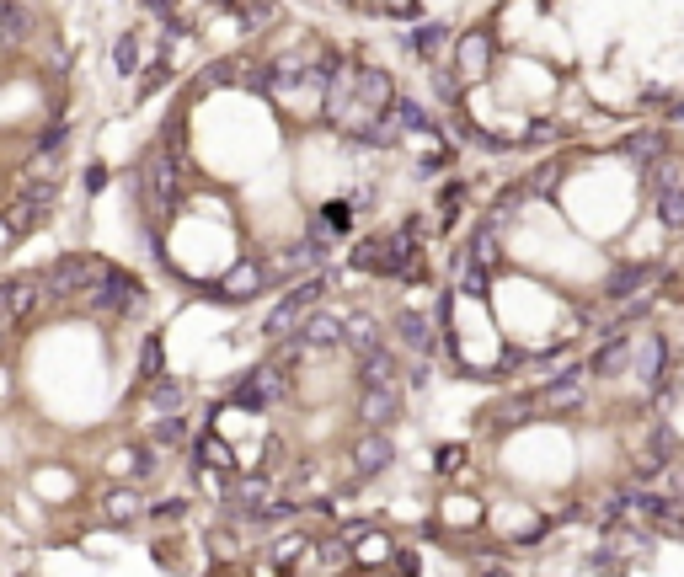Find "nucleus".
Instances as JSON below:
<instances>
[{
  "label": "nucleus",
  "instance_id": "nucleus-12",
  "mask_svg": "<svg viewBox=\"0 0 684 577\" xmlns=\"http://www.w3.org/2000/svg\"><path fill=\"white\" fill-rule=\"evenodd\" d=\"M353 476L369 481V476H385L396 465V444H391V433H380V428H364V439L353 444Z\"/></svg>",
  "mask_w": 684,
  "mask_h": 577
},
{
  "label": "nucleus",
  "instance_id": "nucleus-33",
  "mask_svg": "<svg viewBox=\"0 0 684 577\" xmlns=\"http://www.w3.org/2000/svg\"><path fill=\"white\" fill-rule=\"evenodd\" d=\"M326 225L348 230V225H353V209H348V204H332V209H326Z\"/></svg>",
  "mask_w": 684,
  "mask_h": 577
},
{
  "label": "nucleus",
  "instance_id": "nucleus-29",
  "mask_svg": "<svg viewBox=\"0 0 684 577\" xmlns=\"http://www.w3.org/2000/svg\"><path fill=\"white\" fill-rule=\"evenodd\" d=\"M27 27H33L27 6H22V0H6V43H11V49H17V43L27 38Z\"/></svg>",
  "mask_w": 684,
  "mask_h": 577
},
{
  "label": "nucleus",
  "instance_id": "nucleus-21",
  "mask_svg": "<svg viewBox=\"0 0 684 577\" xmlns=\"http://www.w3.org/2000/svg\"><path fill=\"white\" fill-rule=\"evenodd\" d=\"M487 417H492L497 433H503V428H524V423H535V417H540V401L535 396H508V401H497Z\"/></svg>",
  "mask_w": 684,
  "mask_h": 577
},
{
  "label": "nucleus",
  "instance_id": "nucleus-1",
  "mask_svg": "<svg viewBox=\"0 0 684 577\" xmlns=\"http://www.w3.org/2000/svg\"><path fill=\"white\" fill-rule=\"evenodd\" d=\"M417 236H423V220H407L401 230H391V236L364 241L359 252H353V268H364V273H375V278H401V273H412V262H417Z\"/></svg>",
  "mask_w": 684,
  "mask_h": 577
},
{
  "label": "nucleus",
  "instance_id": "nucleus-5",
  "mask_svg": "<svg viewBox=\"0 0 684 577\" xmlns=\"http://www.w3.org/2000/svg\"><path fill=\"white\" fill-rule=\"evenodd\" d=\"M289 396V374H284V364H257V369H246L236 385H230V407H241V412H268V407H278V401Z\"/></svg>",
  "mask_w": 684,
  "mask_h": 577
},
{
  "label": "nucleus",
  "instance_id": "nucleus-7",
  "mask_svg": "<svg viewBox=\"0 0 684 577\" xmlns=\"http://www.w3.org/2000/svg\"><path fill=\"white\" fill-rule=\"evenodd\" d=\"M588 364H572V369H562V374H546V385L535 391V401H540V417H578L583 407H588Z\"/></svg>",
  "mask_w": 684,
  "mask_h": 577
},
{
  "label": "nucleus",
  "instance_id": "nucleus-26",
  "mask_svg": "<svg viewBox=\"0 0 684 577\" xmlns=\"http://www.w3.org/2000/svg\"><path fill=\"white\" fill-rule=\"evenodd\" d=\"M460 65H465V75H471V81H481V75H487V65H492V38H465L460 43Z\"/></svg>",
  "mask_w": 684,
  "mask_h": 577
},
{
  "label": "nucleus",
  "instance_id": "nucleus-2",
  "mask_svg": "<svg viewBox=\"0 0 684 577\" xmlns=\"http://www.w3.org/2000/svg\"><path fill=\"white\" fill-rule=\"evenodd\" d=\"M107 273H113V262H107V257H97V252H65V257H54L38 278H43V289H49V300H86V294L97 289Z\"/></svg>",
  "mask_w": 684,
  "mask_h": 577
},
{
  "label": "nucleus",
  "instance_id": "nucleus-24",
  "mask_svg": "<svg viewBox=\"0 0 684 577\" xmlns=\"http://www.w3.org/2000/svg\"><path fill=\"white\" fill-rule=\"evenodd\" d=\"M150 444H155V449L188 444V412H177V417H150Z\"/></svg>",
  "mask_w": 684,
  "mask_h": 577
},
{
  "label": "nucleus",
  "instance_id": "nucleus-37",
  "mask_svg": "<svg viewBox=\"0 0 684 577\" xmlns=\"http://www.w3.org/2000/svg\"><path fill=\"white\" fill-rule=\"evenodd\" d=\"M679 380H684V369H679Z\"/></svg>",
  "mask_w": 684,
  "mask_h": 577
},
{
  "label": "nucleus",
  "instance_id": "nucleus-34",
  "mask_svg": "<svg viewBox=\"0 0 684 577\" xmlns=\"http://www.w3.org/2000/svg\"><path fill=\"white\" fill-rule=\"evenodd\" d=\"M81 182H86V193H102V187H107V171H102V166H86Z\"/></svg>",
  "mask_w": 684,
  "mask_h": 577
},
{
  "label": "nucleus",
  "instance_id": "nucleus-16",
  "mask_svg": "<svg viewBox=\"0 0 684 577\" xmlns=\"http://www.w3.org/2000/svg\"><path fill=\"white\" fill-rule=\"evenodd\" d=\"M401 358H407V353H401L396 342H385V348H375L369 358H359L364 391H375V385H401V374H407V369H401Z\"/></svg>",
  "mask_w": 684,
  "mask_h": 577
},
{
  "label": "nucleus",
  "instance_id": "nucleus-30",
  "mask_svg": "<svg viewBox=\"0 0 684 577\" xmlns=\"http://www.w3.org/2000/svg\"><path fill=\"white\" fill-rule=\"evenodd\" d=\"M150 519L155 524H182L188 519V497H161V503L150 508Z\"/></svg>",
  "mask_w": 684,
  "mask_h": 577
},
{
  "label": "nucleus",
  "instance_id": "nucleus-17",
  "mask_svg": "<svg viewBox=\"0 0 684 577\" xmlns=\"http://www.w3.org/2000/svg\"><path fill=\"white\" fill-rule=\"evenodd\" d=\"M145 407H150V417H177L188 407V385L177 374H161L155 385H145Z\"/></svg>",
  "mask_w": 684,
  "mask_h": 577
},
{
  "label": "nucleus",
  "instance_id": "nucleus-22",
  "mask_svg": "<svg viewBox=\"0 0 684 577\" xmlns=\"http://www.w3.org/2000/svg\"><path fill=\"white\" fill-rule=\"evenodd\" d=\"M642 182H647V193H679V187H684V161L668 150L663 161L642 166Z\"/></svg>",
  "mask_w": 684,
  "mask_h": 577
},
{
  "label": "nucleus",
  "instance_id": "nucleus-11",
  "mask_svg": "<svg viewBox=\"0 0 684 577\" xmlns=\"http://www.w3.org/2000/svg\"><path fill=\"white\" fill-rule=\"evenodd\" d=\"M401 412H407V385H375V391L359 396V423L364 428H391L401 423Z\"/></svg>",
  "mask_w": 684,
  "mask_h": 577
},
{
  "label": "nucleus",
  "instance_id": "nucleus-3",
  "mask_svg": "<svg viewBox=\"0 0 684 577\" xmlns=\"http://www.w3.org/2000/svg\"><path fill=\"white\" fill-rule=\"evenodd\" d=\"M54 204H59V177H22L17 198L6 204V252L22 236H33V230L54 214Z\"/></svg>",
  "mask_w": 684,
  "mask_h": 577
},
{
  "label": "nucleus",
  "instance_id": "nucleus-4",
  "mask_svg": "<svg viewBox=\"0 0 684 577\" xmlns=\"http://www.w3.org/2000/svg\"><path fill=\"white\" fill-rule=\"evenodd\" d=\"M145 305H150V294H145V284L129 273V268H113L102 278L97 289L81 300V310L86 316H97V321H129V316H145Z\"/></svg>",
  "mask_w": 684,
  "mask_h": 577
},
{
  "label": "nucleus",
  "instance_id": "nucleus-20",
  "mask_svg": "<svg viewBox=\"0 0 684 577\" xmlns=\"http://www.w3.org/2000/svg\"><path fill=\"white\" fill-rule=\"evenodd\" d=\"M300 342L310 353H321V348H342V316H332V310H316L305 326H300Z\"/></svg>",
  "mask_w": 684,
  "mask_h": 577
},
{
  "label": "nucleus",
  "instance_id": "nucleus-31",
  "mask_svg": "<svg viewBox=\"0 0 684 577\" xmlns=\"http://www.w3.org/2000/svg\"><path fill=\"white\" fill-rule=\"evenodd\" d=\"M113 65H118V75H134V65H139L134 33H123V38H118V49H113Z\"/></svg>",
  "mask_w": 684,
  "mask_h": 577
},
{
  "label": "nucleus",
  "instance_id": "nucleus-28",
  "mask_svg": "<svg viewBox=\"0 0 684 577\" xmlns=\"http://www.w3.org/2000/svg\"><path fill=\"white\" fill-rule=\"evenodd\" d=\"M652 214H658L668 230H684V187L679 193H652Z\"/></svg>",
  "mask_w": 684,
  "mask_h": 577
},
{
  "label": "nucleus",
  "instance_id": "nucleus-19",
  "mask_svg": "<svg viewBox=\"0 0 684 577\" xmlns=\"http://www.w3.org/2000/svg\"><path fill=\"white\" fill-rule=\"evenodd\" d=\"M97 513H102L107 524H134V519H145L150 508H145V497H139L134 487H113V492L102 497V508H97Z\"/></svg>",
  "mask_w": 684,
  "mask_h": 577
},
{
  "label": "nucleus",
  "instance_id": "nucleus-15",
  "mask_svg": "<svg viewBox=\"0 0 684 577\" xmlns=\"http://www.w3.org/2000/svg\"><path fill=\"white\" fill-rule=\"evenodd\" d=\"M342 348L353 358H369L375 348H385V326L369 310H353V316H342Z\"/></svg>",
  "mask_w": 684,
  "mask_h": 577
},
{
  "label": "nucleus",
  "instance_id": "nucleus-25",
  "mask_svg": "<svg viewBox=\"0 0 684 577\" xmlns=\"http://www.w3.org/2000/svg\"><path fill=\"white\" fill-rule=\"evenodd\" d=\"M444 49H449V27H444V22L412 27V54H417V59H439Z\"/></svg>",
  "mask_w": 684,
  "mask_h": 577
},
{
  "label": "nucleus",
  "instance_id": "nucleus-13",
  "mask_svg": "<svg viewBox=\"0 0 684 577\" xmlns=\"http://www.w3.org/2000/svg\"><path fill=\"white\" fill-rule=\"evenodd\" d=\"M268 268H262L257 257H246V262H236V273H225L220 284H214V294H220V300H230V305H241V300H257L262 289H268Z\"/></svg>",
  "mask_w": 684,
  "mask_h": 577
},
{
  "label": "nucleus",
  "instance_id": "nucleus-9",
  "mask_svg": "<svg viewBox=\"0 0 684 577\" xmlns=\"http://www.w3.org/2000/svg\"><path fill=\"white\" fill-rule=\"evenodd\" d=\"M43 300H49V289H43L38 273H17V278L0 284V305H6V326H11V332H22V326L43 310Z\"/></svg>",
  "mask_w": 684,
  "mask_h": 577
},
{
  "label": "nucleus",
  "instance_id": "nucleus-18",
  "mask_svg": "<svg viewBox=\"0 0 684 577\" xmlns=\"http://www.w3.org/2000/svg\"><path fill=\"white\" fill-rule=\"evenodd\" d=\"M647 284H652V268H647V262H626V268H615V273L599 284V300H631V294L647 289Z\"/></svg>",
  "mask_w": 684,
  "mask_h": 577
},
{
  "label": "nucleus",
  "instance_id": "nucleus-27",
  "mask_svg": "<svg viewBox=\"0 0 684 577\" xmlns=\"http://www.w3.org/2000/svg\"><path fill=\"white\" fill-rule=\"evenodd\" d=\"M626 155H636L642 166H652V161H663L668 155V139L658 134V129H647V134H631L626 139Z\"/></svg>",
  "mask_w": 684,
  "mask_h": 577
},
{
  "label": "nucleus",
  "instance_id": "nucleus-10",
  "mask_svg": "<svg viewBox=\"0 0 684 577\" xmlns=\"http://www.w3.org/2000/svg\"><path fill=\"white\" fill-rule=\"evenodd\" d=\"M631 348H636V337L626 332V326H604L599 348L588 353V374H594V380H615V374H626L631 369Z\"/></svg>",
  "mask_w": 684,
  "mask_h": 577
},
{
  "label": "nucleus",
  "instance_id": "nucleus-8",
  "mask_svg": "<svg viewBox=\"0 0 684 577\" xmlns=\"http://www.w3.org/2000/svg\"><path fill=\"white\" fill-rule=\"evenodd\" d=\"M391 326H396V348L407 358H433L444 348V332H439V321H433L428 310H396Z\"/></svg>",
  "mask_w": 684,
  "mask_h": 577
},
{
  "label": "nucleus",
  "instance_id": "nucleus-35",
  "mask_svg": "<svg viewBox=\"0 0 684 577\" xmlns=\"http://www.w3.org/2000/svg\"><path fill=\"white\" fill-rule=\"evenodd\" d=\"M476 577H513V567H503V561H487V567H476Z\"/></svg>",
  "mask_w": 684,
  "mask_h": 577
},
{
  "label": "nucleus",
  "instance_id": "nucleus-14",
  "mask_svg": "<svg viewBox=\"0 0 684 577\" xmlns=\"http://www.w3.org/2000/svg\"><path fill=\"white\" fill-rule=\"evenodd\" d=\"M139 171H145V187H150V209L166 214L171 204H177V161H171L166 150H150V161Z\"/></svg>",
  "mask_w": 684,
  "mask_h": 577
},
{
  "label": "nucleus",
  "instance_id": "nucleus-6",
  "mask_svg": "<svg viewBox=\"0 0 684 577\" xmlns=\"http://www.w3.org/2000/svg\"><path fill=\"white\" fill-rule=\"evenodd\" d=\"M668 374H679L668 337L663 332H642V337H636V348H631V380L642 385V396H663Z\"/></svg>",
  "mask_w": 684,
  "mask_h": 577
},
{
  "label": "nucleus",
  "instance_id": "nucleus-32",
  "mask_svg": "<svg viewBox=\"0 0 684 577\" xmlns=\"http://www.w3.org/2000/svg\"><path fill=\"white\" fill-rule=\"evenodd\" d=\"M460 465H465V449H460V444H444L439 460H433V471H439V476H455Z\"/></svg>",
  "mask_w": 684,
  "mask_h": 577
},
{
  "label": "nucleus",
  "instance_id": "nucleus-23",
  "mask_svg": "<svg viewBox=\"0 0 684 577\" xmlns=\"http://www.w3.org/2000/svg\"><path fill=\"white\" fill-rule=\"evenodd\" d=\"M161 374H166V353H161V337H145V342H139V358H134V380L139 385H155V380H161Z\"/></svg>",
  "mask_w": 684,
  "mask_h": 577
},
{
  "label": "nucleus",
  "instance_id": "nucleus-36",
  "mask_svg": "<svg viewBox=\"0 0 684 577\" xmlns=\"http://www.w3.org/2000/svg\"><path fill=\"white\" fill-rule=\"evenodd\" d=\"M674 123H684V102H679V107H674Z\"/></svg>",
  "mask_w": 684,
  "mask_h": 577
}]
</instances>
